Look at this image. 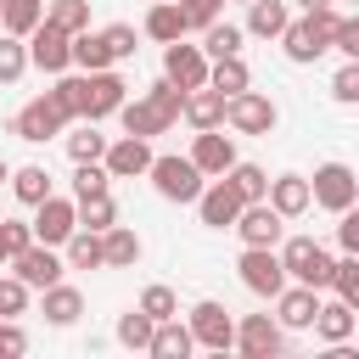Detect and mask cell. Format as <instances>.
<instances>
[{
	"label": "cell",
	"instance_id": "obj_1",
	"mask_svg": "<svg viewBox=\"0 0 359 359\" xmlns=\"http://www.w3.org/2000/svg\"><path fill=\"white\" fill-rule=\"evenodd\" d=\"M337 28H342V17H337L331 6H314V11H303V17H292V22H286L280 45H286V56H292V62H320V56L337 45Z\"/></svg>",
	"mask_w": 359,
	"mask_h": 359
},
{
	"label": "cell",
	"instance_id": "obj_2",
	"mask_svg": "<svg viewBox=\"0 0 359 359\" xmlns=\"http://www.w3.org/2000/svg\"><path fill=\"white\" fill-rule=\"evenodd\" d=\"M73 118H79V112H73V107H67L56 90H45V95H34V101H28V107L11 118V135H17V140H28V146H39V140L62 135Z\"/></svg>",
	"mask_w": 359,
	"mask_h": 359
},
{
	"label": "cell",
	"instance_id": "obj_3",
	"mask_svg": "<svg viewBox=\"0 0 359 359\" xmlns=\"http://www.w3.org/2000/svg\"><path fill=\"white\" fill-rule=\"evenodd\" d=\"M280 264H286L292 280H303V286H314V292H325V286L337 280V258H331L314 236H292V241H280Z\"/></svg>",
	"mask_w": 359,
	"mask_h": 359
},
{
	"label": "cell",
	"instance_id": "obj_4",
	"mask_svg": "<svg viewBox=\"0 0 359 359\" xmlns=\"http://www.w3.org/2000/svg\"><path fill=\"white\" fill-rule=\"evenodd\" d=\"M151 185H157L163 202H196L202 185H208V174L191 157H151Z\"/></svg>",
	"mask_w": 359,
	"mask_h": 359
},
{
	"label": "cell",
	"instance_id": "obj_5",
	"mask_svg": "<svg viewBox=\"0 0 359 359\" xmlns=\"http://www.w3.org/2000/svg\"><path fill=\"white\" fill-rule=\"evenodd\" d=\"M241 286L258 292V297H280V286L292 280L286 264H280V247H241Z\"/></svg>",
	"mask_w": 359,
	"mask_h": 359
},
{
	"label": "cell",
	"instance_id": "obj_6",
	"mask_svg": "<svg viewBox=\"0 0 359 359\" xmlns=\"http://www.w3.org/2000/svg\"><path fill=\"white\" fill-rule=\"evenodd\" d=\"M28 62H34L39 73H67V67H73V34L45 17V22L28 34Z\"/></svg>",
	"mask_w": 359,
	"mask_h": 359
},
{
	"label": "cell",
	"instance_id": "obj_7",
	"mask_svg": "<svg viewBox=\"0 0 359 359\" xmlns=\"http://www.w3.org/2000/svg\"><path fill=\"white\" fill-rule=\"evenodd\" d=\"M309 185H314V202H320L325 213H342V208L359 202V174H353L348 163H320Z\"/></svg>",
	"mask_w": 359,
	"mask_h": 359
},
{
	"label": "cell",
	"instance_id": "obj_8",
	"mask_svg": "<svg viewBox=\"0 0 359 359\" xmlns=\"http://www.w3.org/2000/svg\"><path fill=\"white\" fill-rule=\"evenodd\" d=\"M224 123H230L236 135H269V129L280 123V112H275V101H269V95H258V90H241V95H230V107H224Z\"/></svg>",
	"mask_w": 359,
	"mask_h": 359
},
{
	"label": "cell",
	"instance_id": "obj_9",
	"mask_svg": "<svg viewBox=\"0 0 359 359\" xmlns=\"http://www.w3.org/2000/svg\"><path fill=\"white\" fill-rule=\"evenodd\" d=\"M241 208H247V202H241V191H236L224 174H219L213 185H202V196H196V213H202V224H208V230H236Z\"/></svg>",
	"mask_w": 359,
	"mask_h": 359
},
{
	"label": "cell",
	"instance_id": "obj_10",
	"mask_svg": "<svg viewBox=\"0 0 359 359\" xmlns=\"http://www.w3.org/2000/svg\"><path fill=\"white\" fill-rule=\"evenodd\" d=\"M208 50L202 45H185V39H174V45H163V79H174L180 90H196V84H208Z\"/></svg>",
	"mask_w": 359,
	"mask_h": 359
},
{
	"label": "cell",
	"instance_id": "obj_11",
	"mask_svg": "<svg viewBox=\"0 0 359 359\" xmlns=\"http://www.w3.org/2000/svg\"><path fill=\"white\" fill-rule=\"evenodd\" d=\"M123 101H129V84H123L112 67H101V73H84V118H90V123L112 118Z\"/></svg>",
	"mask_w": 359,
	"mask_h": 359
},
{
	"label": "cell",
	"instance_id": "obj_12",
	"mask_svg": "<svg viewBox=\"0 0 359 359\" xmlns=\"http://www.w3.org/2000/svg\"><path fill=\"white\" fill-rule=\"evenodd\" d=\"M73 230H79V202H67V196H45V202L34 208V241L62 247Z\"/></svg>",
	"mask_w": 359,
	"mask_h": 359
},
{
	"label": "cell",
	"instance_id": "obj_13",
	"mask_svg": "<svg viewBox=\"0 0 359 359\" xmlns=\"http://www.w3.org/2000/svg\"><path fill=\"white\" fill-rule=\"evenodd\" d=\"M191 331H196V348H213V353L236 348V320H230L224 303H213V297H202V303L191 309Z\"/></svg>",
	"mask_w": 359,
	"mask_h": 359
},
{
	"label": "cell",
	"instance_id": "obj_14",
	"mask_svg": "<svg viewBox=\"0 0 359 359\" xmlns=\"http://www.w3.org/2000/svg\"><path fill=\"white\" fill-rule=\"evenodd\" d=\"M280 230H286V219L269 208V196H264V202H247L241 219H236V236H241L247 247H280Z\"/></svg>",
	"mask_w": 359,
	"mask_h": 359
},
{
	"label": "cell",
	"instance_id": "obj_15",
	"mask_svg": "<svg viewBox=\"0 0 359 359\" xmlns=\"http://www.w3.org/2000/svg\"><path fill=\"white\" fill-rule=\"evenodd\" d=\"M11 269L34 286V292H45V286H56L62 280V269H67V258H56V247H45V241H34V247H22L17 258H11Z\"/></svg>",
	"mask_w": 359,
	"mask_h": 359
},
{
	"label": "cell",
	"instance_id": "obj_16",
	"mask_svg": "<svg viewBox=\"0 0 359 359\" xmlns=\"http://www.w3.org/2000/svg\"><path fill=\"white\" fill-rule=\"evenodd\" d=\"M280 320H269V314H241L236 320V348L247 353V359H269V353H280Z\"/></svg>",
	"mask_w": 359,
	"mask_h": 359
},
{
	"label": "cell",
	"instance_id": "obj_17",
	"mask_svg": "<svg viewBox=\"0 0 359 359\" xmlns=\"http://www.w3.org/2000/svg\"><path fill=\"white\" fill-rule=\"evenodd\" d=\"M191 163H196L208 180H219V174L236 168V140L219 135V129H196V140H191Z\"/></svg>",
	"mask_w": 359,
	"mask_h": 359
},
{
	"label": "cell",
	"instance_id": "obj_18",
	"mask_svg": "<svg viewBox=\"0 0 359 359\" xmlns=\"http://www.w3.org/2000/svg\"><path fill=\"white\" fill-rule=\"evenodd\" d=\"M151 157H157V151L146 146V135H123V140H112V146H107V157H101V163H107V174H112V180H135V174H151Z\"/></svg>",
	"mask_w": 359,
	"mask_h": 359
},
{
	"label": "cell",
	"instance_id": "obj_19",
	"mask_svg": "<svg viewBox=\"0 0 359 359\" xmlns=\"http://www.w3.org/2000/svg\"><path fill=\"white\" fill-rule=\"evenodd\" d=\"M275 309H280L275 320H280L286 331H314V314H320V292H314V286H303V280H297V286H280Z\"/></svg>",
	"mask_w": 359,
	"mask_h": 359
},
{
	"label": "cell",
	"instance_id": "obj_20",
	"mask_svg": "<svg viewBox=\"0 0 359 359\" xmlns=\"http://www.w3.org/2000/svg\"><path fill=\"white\" fill-rule=\"evenodd\" d=\"M224 107H230V95L213 90V84L185 90V123H191V129H219V123H224Z\"/></svg>",
	"mask_w": 359,
	"mask_h": 359
},
{
	"label": "cell",
	"instance_id": "obj_21",
	"mask_svg": "<svg viewBox=\"0 0 359 359\" xmlns=\"http://www.w3.org/2000/svg\"><path fill=\"white\" fill-rule=\"evenodd\" d=\"M269 208H275L280 219H297V213L314 208V185H309L303 174H280V180H269Z\"/></svg>",
	"mask_w": 359,
	"mask_h": 359
},
{
	"label": "cell",
	"instance_id": "obj_22",
	"mask_svg": "<svg viewBox=\"0 0 359 359\" xmlns=\"http://www.w3.org/2000/svg\"><path fill=\"white\" fill-rule=\"evenodd\" d=\"M353 325H359V309H353L348 297H337V303H320V314H314V337H320L325 348L348 342V337H353Z\"/></svg>",
	"mask_w": 359,
	"mask_h": 359
},
{
	"label": "cell",
	"instance_id": "obj_23",
	"mask_svg": "<svg viewBox=\"0 0 359 359\" xmlns=\"http://www.w3.org/2000/svg\"><path fill=\"white\" fill-rule=\"evenodd\" d=\"M185 11H180V0H151V11H146V22H140V34L146 39H157V45H174V39H185Z\"/></svg>",
	"mask_w": 359,
	"mask_h": 359
},
{
	"label": "cell",
	"instance_id": "obj_24",
	"mask_svg": "<svg viewBox=\"0 0 359 359\" xmlns=\"http://www.w3.org/2000/svg\"><path fill=\"white\" fill-rule=\"evenodd\" d=\"M62 258H67V269H107V236L79 224V230L62 241Z\"/></svg>",
	"mask_w": 359,
	"mask_h": 359
},
{
	"label": "cell",
	"instance_id": "obj_25",
	"mask_svg": "<svg viewBox=\"0 0 359 359\" xmlns=\"http://www.w3.org/2000/svg\"><path fill=\"white\" fill-rule=\"evenodd\" d=\"M196 348V331H191V320L180 325V314L174 320H157V337H151V359H185Z\"/></svg>",
	"mask_w": 359,
	"mask_h": 359
},
{
	"label": "cell",
	"instance_id": "obj_26",
	"mask_svg": "<svg viewBox=\"0 0 359 359\" xmlns=\"http://www.w3.org/2000/svg\"><path fill=\"white\" fill-rule=\"evenodd\" d=\"M118 118H123V135H146V140H151V135H163V129H174V123H168V118H163L146 95L123 101V107H118Z\"/></svg>",
	"mask_w": 359,
	"mask_h": 359
},
{
	"label": "cell",
	"instance_id": "obj_27",
	"mask_svg": "<svg viewBox=\"0 0 359 359\" xmlns=\"http://www.w3.org/2000/svg\"><path fill=\"white\" fill-rule=\"evenodd\" d=\"M39 314H45L50 325H73V320L84 314V292L56 280V286H45V303H39Z\"/></svg>",
	"mask_w": 359,
	"mask_h": 359
},
{
	"label": "cell",
	"instance_id": "obj_28",
	"mask_svg": "<svg viewBox=\"0 0 359 359\" xmlns=\"http://www.w3.org/2000/svg\"><path fill=\"white\" fill-rule=\"evenodd\" d=\"M286 22H292L286 0H252L247 6V34H258V39H280Z\"/></svg>",
	"mask_w": 359,
	"mask_h": 359
},
{
	"label": "cell",
	"instance_id": "obj_29",
	"mask_svg": "<svg viewBox=\"0 0 359 359\" xmlns=\"http://www.w3.org/2000/svg\"><path fill=\"white\" fill-rule=\"evenodd\" d=\"M39 22H45V0H0V28H6V34L28 39Z\"/></svg>",
	"mask_w": 359,
	"mask_h": 359
},
{
	"label": "cell",
	"instance_id": "obj_30",
	"mask_svg": "<svg viewBox=\"0 0 359 359\" xmlns=\"http://www.w3.org/2000/svg\"><path fill=\"white\" fill-rule=\"evenodd\" d=\"M73 67L79 73H101V67H112V45H107V34H73Z\"/></svg>",
	"mask_w": 359,
	"mask_h": 359
},
{
	"label": "cell",
	"instance_id": "obj_31",
	"mask_svg": "<svg viewBox=\"0 0 359 359\" xmlns=\"http://www.w3.org/2000/svg\"><path fill=\"white\" fill-rule=\"evenodd\" d=\"M241 39H247V28H236V22H208L202 28V50H208V62H219V56H241Z\"/></svg>",
	"mask_w": 359,
	"mask_h": 359
},
{
	"label": "cell",
	"instance_id": "obj_32",
	"mask_svg": "<svg viewBox=\"0 0 359 359\" xmlns=\"http://www.w3.org/2000/svg\"><path fill=\"white\" fill-rule=\"evenodd\" d=\"M107 236V269H135L140 264V236L129 230V224H112V230H101Z\"/></svg>",
	"mask_w": 359,
	"mask_h": 359
},
{
	"label": "cell",
	"instance_id": "obj_33",
	"mask_svg": "<svg viewBox=\"0 0 359 359\" xmlns=\"http://www.w3.org/2000/svg\"><path fill=\"white\" fill-rule=\"evenodd\" d=\"M151 337H157V320L135 303V309L118 320V342H123V348H135V353H151Z\"/></svg>",
	"mask_w": 359,
	"mask_h": 359
},
{
	"label": "cell",
	"instance_id": "obj_34",
	"mask_svg": "<svg viewBox=\"0 0 359 359\" xmlns=\"http://www.w3.org/2000/svg\"><path fill=\"white\" fill-rule=\"evenodd\" d=\"M208 84L224 90V95H241V90H252V73H247L241 56H219V62L208 67Z\"/></svg>",
	"mask_w": 359,
	"mask_h": 359
},
{
	"label": "cell",
	"instance_id": "obj_35",
	"mask_svg": "<svg viewBox=\"0 0 359 359\" xmlns=\"http://www.w3.org/2000/svg\"><path fill=\"white\" fill-rule=\"evenodd\" d=\"M11 191H17V202H22V208H39L45 196H56V191H50V174H45L39 163L17 168V174H11Z\"/></svg>",
	"mask_w": 359,
	"mask_h": 359
},
{
	"label": "cell",
	"instance_id": "obj_36",
	"mask_svg": "<svg viewBox=\"0 0 359 359\" xmlns=\"http://www.w3.org/2000/svg\"><path fill=\"white\" fill-rule=\"evenodd\" d=\"M224 180L241 191V202H264V196H269V174H264L258 163H241V157H236V168H230Z\"/></svg>",
	"mask_w": 359,
	"mask_h": 359
},
{
	"label": "cell",
	"instance_id": "obj_37",
	"mask_svg": "<svg viewBox=\"0 0 359 359\" xmlns=\"http://www.w3.org/2000/svg\"><path fill=\"white\" fill-rule=\"evenodd\" d=\"M107 146H112V140H107V135H95V123H90V118H84V129H79V135H67V157H73V163H101V157H107Z\"/></svg>",
	"mask_w": 359,
	"mask_h": 359
},
{
	"label": "cell",
	"instance_id": "obj_38",
	"mask_svg": "<svg viewBox=\"0 0 359 359\" xmlns=\"http://www.w3.org/2000/svg\"><path fill=\"white\" fill-rule=\"evenodd\" d=\"M79 224H84V230H112V224H118V202H112V191L84 196V202H79Z\"/></svg>",
	"mask_w": 359,
	"mask_h": 359
},
{
	"label": "cell",
	"instance_id": "obj_39",
	"mask_svg": "<svg viewBox=\"0 0 359 359\" xmlns=\"http://www.w3.org/2000/svg\"><path fill=\"white\" fill-rule=\"evenodd\" d=\"M28 67H34V62H28V45H22L17 34H0V84H17Z\"/></svg>",
	"mask_w": 359,
	"mask_h": 359
},
{
	"label": "cell",
	"instance_id": "obj_40",
	"mask_svg": "<svg viewBox=\"0 0 359 359\" xmlns=\"http://www.w3.org/2000/svg\"><path fill=\"white\" fill-rule=\"evenodd\" d=\"M146 101H151V107H157L168 123H180V118H185V90H180L174 79H157V84L146 90Z\"/></svg>",
	"mask_w": 359,
	"mask_h": 359
},
{
	"label": "cell",
	"instance_id": "obj_41",
	"mask_svg": "<svg viewBox=\"0 0 359 359\" xmlns=\"http://www.w3.org/2000/svg\"><path fill=\"white\" fill-rule=\"evenodd\" d=\"M107 185H112L107 163H73V202H84V196H101Z\"/></svg>",
	"mask_w": 359,
	"mask_h": 359
},
{
	"label": "cell",
	"instance_id": "obj_42",
	"mask_svg": "<svg viewBox=\"0 0 359 359\" xmlns=\"http://www.w3.org/2000/svg\"><path fill=\"white\" fill-rule=\"evenodd\" d=\"M45 17H50L56 28H67V34H84V28H90V0H50Z\"/></svg>",
	"mask_w": 359,
	"mask_h": 359
},
{
	"label": "cell",
	"instance_id": "obj_43",
	"mask_svg": "<svg viewBox=\"0 0 359 359\" xmlns=\"http://www.w3.org/2000/svg\"><path fill=\"white\" fill-rule=\"evenodd\" d=\"M28 292H34V286H28L17 269H11V275H0V320H17V314L28 309Z\"/></svg>",
	"mask_w": 359,
	"mask_h": 359
},
{
	"label": "cell",
	"instance_id": "obj_44",
	"mask_svg": "<svg viewBox=\"0 0 359 359\" xmlns=\"http://www.w3.org/2000/svg\"><path fill=\"white\" fill-rule=\"evenodd\" d=\"M331 95H337L342 107H359V56H348V62L331 73Z\"/></svg>",
	"mask_w": 359,
	"mask_h": 359
},
{
	"label": "cell",
	"instance_id": "obj_45",
	"mask_svg": "<svg viewBox=\"0 0 359 359\" xmlns=\"http://www.w3.org/2000/svg\"><path fill=\"white\" fill-rule=\"evenodd\" d=\"M140 309H146L151 320H174V314H180V297H174V286H146V292H140Z\"/></svg>",
	"mask_w": 359,
	"mask_h": 359
},
{
	"label": "cell",
	"instance_id": "obj_46",
	"mask_svg": "<svg viewBox=\"0 0 359 359\" xmlns=\"http://www.w3.org/2000/svg\"><path fill=\"white\" fill-rule=\"evenodd\" d=\"M331 286H337V297H348V303L359 309V252H348V258L337 264V280H331Z\"/></svg>",
	"mask_w": 359,
	"mask_h": 359
},
{
	"label": "cell",
	"instance_id": "obj_47",
	"mask_svg": "<svg viewBox=\"0 0 359 359\" xmlns=\"http://www.w3.org/2000/svg\"><path fill=\"white\" fill-rule=\"evenodd\" d=\"M101 34H107V45H112V62H129V56L140 50V45H135L140 34H135L129 22H112V28H101Z\"/></svg>",
	"mask_w": 359,
	"mask_h": 359
},
{
	"label": "cell",
	"instance_id": "obj_48",
	"mask_svg": "<svg viewBox=\"0 0 359 359\" xmlns=\"http://www.w3.org/2000/svg\"><path fill=\"white\" fill-rule=\"evenodd\" d=\"M180 11H185V22H191V28H208V22H219L224 0H180Z\"/></svg>",
	"mask_w": 359,
	"mask_h": 359
},
{
	"label": "cell",
	"instance_id": "obj_49",
	"mask_svg": "<svg viewBox=\"0 0 359 359\" xmlns=\"http://www.w3.org/2000/svg\"><path fill=\"white\" fill-rule=\"evenodd\" d=\"M17 353H28V331L17 320H0V359H17Z\"/></svg>",
	"mask_w": 359,
	"mask_h": 359
},
{
	"label": "cell",
	"instance_id": "obj_50",
	"mask_svg": "<svg viewBox=\"0 0 359 359\" xmlns=\"http://www.w3.org/2000/svg\"><path fill=\"white\" fill-rule=\"evenodd\" d=\"M337 219H342V224H337V241H342V252H359V202H353V208H342Z\"/></svg>",
	"mask_w": 359,
	"mask_h": 359
},
{
	"label": "cell",
	"instance_id": "obj_51",
	"mask_svg": "<svg viewBox=\"0 0 359 359\" xmlns=\"http://www.w3.org/2000/svg\"><path fill=\"white\" fill-rule=\"evenodd\" d=\"M331 50L359 56V17H342V28H337V45H331Z\"/></svg>",
	"mask_w": 359,
	"mask_h": 359
},
{
	"label": "cell",
	"instance_id": "obj_52",
	"mask_svg": "<svg viewBox=\"0 0 359 359\" xmlns=\"http://www.w3.org/2000/svg\"><path fill=\"white\" fill-rule=\"evenodd\" d=\"M11 258H17V247H11V236L0 230V264H11Z\"/></svg>",
	"mask_w": 359,
	"mask_h": 359
},
{
	"label": "cell",
	"instance_id": "obj_53",
	"mask_svg": "<svg viewBox=\"0 0 359 359\" xmlns=\"http://www.w3.org/2000/svg\"><path fill=\"white\" fill-rule=\"evenodd\" d=\"M314 6H331V0H303V11H314Z\"/></svg>",
	"mask_w": 359,
	"mask_h": 359
},
{
	"label": "cell",
	"instance_id": "obj_54",
	"mask_svg": "<svg viewBox=\"0 0 359 359\" xmlns=\"http://www.w3.org/2000/svg\"><path fill=\"white\" fill-rule=\"evenodd\" d=\"M0 180H6V157H0Z\"/></svg>",
	"mask_w": 359,
	"mask_h": 359
},
{
	"label": "cell",
	"instance_id": "obj_55",
	"mask_svg": "<svg viewBox=\"0 0 359 359\" xmlns=\"http://www.w3.org/2000/svg\"><path fill=\"white\" fill-rule=\"evenodd\" d=\"M241 6H252V0H241Z\"/></svg>",
	"mask_w": 359,
	"mask_h": 359
},
{
	"label": "cell",
	"instance_id": "obj_56",
	"mask_svg": "<svg viewBox=\"0 0 359 359\" xmlns=\"http://www.w3.org/2000/svg\"><path fill=\"white\" fill-rule=\"evenodd\" d=\"M0 219H6V213H0Z\"/></svg>",
	"mask_w": 359,
	"mask_h": 359
},
{
	"label": "cell",
	"instance_id": "obj_57",
	"mask_svg": "<svg viewBox=\"0 0 359 359\" xmlns=\"http://www.w3.org/2000/svg\"><path fill=\"white\" fill-rule=\"evenodd\" d=\"M353 6H359V0H353Z\"/></svg>",
	"mask_w": 359,
	"mask_h": 359
}]
</instances>
